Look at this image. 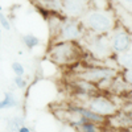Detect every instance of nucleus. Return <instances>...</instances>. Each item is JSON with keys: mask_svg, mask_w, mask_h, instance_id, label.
I'll use <instances>...</instances> for the list:
<instances>
[{"mask_svg": "<svg viewBox=\"0 0 132 132\" xmlns=\"http://www.w3.org/2000/svg\"><path fill=\"white\" fill-rule=\"evenodd\" d=\"M83 28L94 33H110L116 27V17L111 9H89L81 17Z\"/></svg>", "mask_w": 132, "mask_h": 132, "instance_id": "nucleus-1", "label": "nucleus"}, {"mask_svg": "<svg viewBox=\"0 0 132 132\" xmlns=\"http://www.w3.org/2000/svg\"><path fill=\"white\" fill-rule=\"evenodd\" d=\"M48 58L57 65H69L79 58V48L73 41H60L49 49Z\"/></svg>", "mask_w": 132, "mask_h": 132, "instance_id": "nucleus-2", "label": "nucleus"}, {"mask_svg": "<svg viewBox=\"0 0 132 132\" xmlns=\"http://www.w3.org/2000/svg\"><path fill=\"white\" fill-rule=\"evenodd\" d=\"M86 46L95 58L106 60L112 56V48L110 37L104 33H91L86 37Z\"/></svg>", "mask_w": 132, "mask_h": 132, "instance_id": "nucleus-3", "label": "nucleus"}, {"mask_svg": "<svg viewBox=\"0 0 132 132\" xmlns=\"http://www.w3.org/2000/svg\"><path fill=\"white\" fill-rule=\"evenodd\" d=\"M83 25L81 21L71 17H65L57 28V42L60 41H74L82 37Z\"/></svg>", "mask_w": 132, "mask_h": 132, "instance_id": "nucleus-4", "label": "nucleus"}, {"mask_svg": "<svg viewBox=\"0 0 132 132\" xmlns=\"http://www.w3.org/2000/svg\"><path fill=\"white\" fill-rule=\"evenodd\" d=\"M110 41H111V48L112 52L115 53H122L129 48L132 44V35L122 25H118L111 30V36H110Z\"/></svg>", "mask_w": 132, "mask_h": 132, "instance_id": "nucleus-5", "label": "nucleus"}, {"mask_svg": "<svg viewBox=\"0 0 132 132\" xmlns=\"http://www.w3.org/2000/svg\"><path fill=\"white\" fill-rule=\"evenodd\" d=\"M89 5L90 0H62L61 8L68 17L79 19L90 9Z\"/></svg>", "mask_w": 132, "mask_h": 132, "instance_id": "nucleus-6", "label": "nucleus"}, {"mask_svg": "<svg viewBox=\"0 0 132 132\" xmlns=\"http://www.w3.org/2000/svg\"><path fill=\"white\" fill-rule=\"evenodd\" d=\"M79 77L85 82H90V83L110 81L115 77V70L108 68H90V69H86Z\"/></svg>", "mask_w": 132, "mask_h": 132, "instance_id": "nucleus-7", "label": "nucleus"}, {"mask_svg": "<svg viewBox=\"0 0 132 132\" xmlns=\"http://www.w3.org/2000/svg\"><path fill=\"white\" fill-rule=\"evenodd\" d=\"M89 107L91 111L102 115V116H108V115L116 114V106L110 99H107L104 96H94L89 103Z\"/></svg>", "mask_w": 132, "mask_h": 132, "instance_id": "nucleus-8", "label": "nucleus"}, {"mask_svg": "<svg viewBox=\"0 0 132 132\" xmlns=\"http://www.w3.org/2000/svg\"><path fill=\"white\" fill-rule=\"evenodd\" d=\"M115 17L120 20V23H122V27H124L131 35H132V13L128 12L127 9H124L122 5H119L116 3L115 5Z\"/></svg>", "mask_w": 132, "mask_h": 132, "instance_id": "nucleus-9", "label": "nucleus"}, {"mask_svg": "<svg viewBox=\"0 0 132 132\" xmlns=\"http://www.w3.org/2000/svg\"><path fill=\"white\" fill-rule=\"evenodd\" d=\"M116 62L119 63V66H122L124 69L132 68V44L127 50L122 53H116Z\"/></svg>", "mask_w": 132, "mask_h": 132, "instance_id": "nucleus-10", "label": "nucleus"}, {"mask_svg": "<svg viewBox=\"0 0 132 132\" xmlns=\"http://www.w3.org/2000/svg\"><path fill=\"white\" fill-rule=\"evenodd\" d=\"M77 112L79 115H82V118H85L86 120H89V122H93V123H101L104 120V116L99 115L94 111H89V110H85V108H74Z\"/></svg>", "mask_w": 132, "mask_h": 132, "instance_id": "nucleus-11", "label": "nucleus"}, {"mask_svg": "<svg viewBox=\"0 0 132 132\" xmlns=\"http://www.w3.org/2000/svg\"><path fill=\"white\" fill-rule=\"evenodd\" d=\"M17 106V101L12 93H5L4 94V99L0 101V110H4V108H12Z\"/></svg>", "mask_w": 132, "mask_h": 132, "instance_id": "nucleus-12", "label": "nucleus"}, {"mask_svg": "<svg viewBox=\"0 0 132 132\" xmlns=\"http://www.w3.org/2000/svg\"><path fill=\"white\" fill-rule=\"evenodd\" d=\"M111 0H90V5H93L95 9H110Z\"/></svg>", "mask_w": 132, "mask_h": 132, "instance_id": "nucleus-13", "label": "nucleus"}, {"mask_svg": "<svg viewBox=\"0 0 132 132\" xmlns=\"http://www.w3.org/2000/svg\"><path fill=\"white\" fill-rule=\"evenodd\" d=\"M23 41H24V44L27 45V48H29V49H33L36 45H38V38L37 37H35L33 35H25L24 37H23Z\"/></svg>", "mask_w": 132, "mask_h": 132, "instance_id": "nucleus-14", "label": "nucleus"}, {"mask_svg": "<svg viewBox=\"0 0 132 132\" xmlns=\"http://www.w3.org/2000/svg\"><path fill=\"white\" fill-rule=\"evenodd\" d=\"M81 127H82V131L83 132H98V129L95 128L94 123L93 122H89V120L85 119V122L81 123Z\"/></svg>", "mask_w": 132, "mask_h": 132, "instance_id": "nucleus-15", "label": "nucleus"}, {"mask_svg": "<svg viewBox=\"0 0 132 132\" xmlns=\"http://www.w3.org/2000/svg\"><path fill=\"white\" fill-rule=\"evenodd\" d=\"M12 70H13L15 74L19 75V77H23V75L25 74L24 66L21 65V63H19V62H13V63H12Z\"/></svg>", "mask_w": 132, "mask_h": 132, "instance_id": "nucleus-16", "label": "nucleus"}, {"mask_svg": "<svg viewBox=\"0 0 132 132\" xmlns=\"http://www.w3.org/2000/svg\"><path fill=\"white\" fill-rule=\"evenodd\" d=\"M119 5H122L124 9H127L128 12L132 13V0H116Z\"/></svg>", "mask_w": 132, "mask_h": 132, "instance_id": "nucleus-17", "label": "nucleus"}, {"mask_svg": "<svg viewBox=\"0 0 132 132\" xmlns=\"http://www.w3.org/2000/svg\"><path fill=\"white\" fill-rule=\"evenodd\" d=\"M0 25H2L5 30H9V29H11V24H9V21H8V19L5 17L4 13H0Z\"/></svg>", "mask_w": 132, "mask_h": 132, "instance_id": "nucleus-18", "label": "nucleus"}, {"mask_svg": "<svg viewBox=\"0 0 132 132\" xmlns=\"http://www.w3.org/2000/svg\"><path fill=\"white\" fill-rule=\"evenodd\" d=\"M15 85L19 87V89H24V87H27V81L24 78H21V77L16 75V78H15Z\"/></svg>", "mask_w": 132, "mask_h": 132, "instance_id": "nucleus-19", "label": "nucleus"}, {"mask_svg": "<svg viewBox=\"0 0 132 132\" xmlns=\"http://www.w3.org/2000/svg\"><path fill=\"white\" fill-rule=\"evenodd\" d=\"M124 81L132 87V68L124 70Z\"/></svg>", "mask_w": 132, "mask_h": 132, "instance_id": "nucleus-20", "label": "nucleus"}, {"mask_svg": "<svg viewBox=\"0 0 132 132\" xmlns=\"http://www.w3.org/2000/svg\"><path fill=\"white\" fill-rule=\"evenodd\" d=\"M19 132H30V129L28 127H20L19 128Z\"/></svg>", "mask_w": 132, "mask_h": 132, "instance_id": "nucleus-21", "label": "nucleus"}, {"mask_svg": "<svg viewBox=\"0 0 132 132\" xmlns=\"http://www.w3.org/2000/svg\"><path fill=\"white\" fill-rule=\"evenodd\" d=\"M0 32H2V28H0Z\"/></svg>", "mask_w": 132, "mask_h": 132, "instance_id": "nucleus-22", "label": "nucleus"}]
</instances>
